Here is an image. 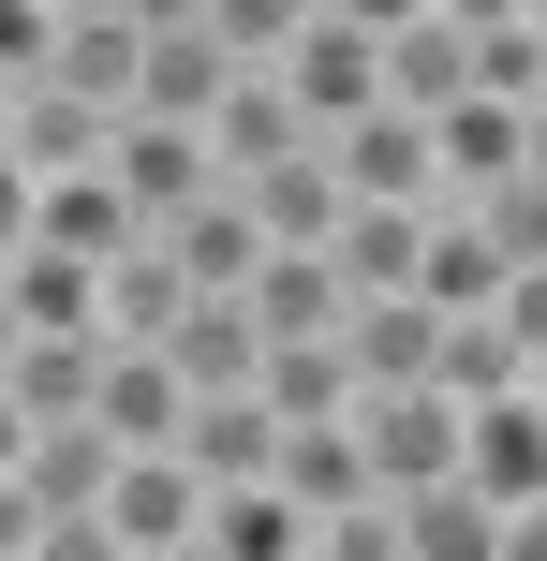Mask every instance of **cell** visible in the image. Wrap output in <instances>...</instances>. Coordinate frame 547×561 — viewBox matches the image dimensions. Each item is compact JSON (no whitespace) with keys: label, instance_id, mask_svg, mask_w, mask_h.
<instances>
[{"label":"cell","instance_id":"6da1fadb","mask_svg":"<svg viewBox=\"0 0 547 561\" xmlns=\"http://www.w3.org/2000/svg\"><path fill=\"white\" fill-rule=\"evenodd\" d=\"M30 503H45V561H104V488H118V428L104 414H59L30 428Z\"/></svg>","mask_w":547,"mask_h":561},{"label":"cell","instance_id":"7a4b0ae2","mask_svg":"<svg viewBox=\"0 0 547 561\" xmlns=\"http://www.w3.org/2000/svg\"><path fill=\"white\" fill-rule=\"evenodd\" d=\"M104 561H207V473L178 444H134L104 488Z\"/></svg>","mask_w":547,"mask_h":561},{"label":"cell","instance_id":"3957f363","mask_svg":"<svg viewBox=\"0 0 547 561\" xmlns=\"http://www.w3.org/2000/svg\"><path fill=\"white\" fill-rule=\"evenodd\" d=\"M326 163H341L355 207H444V148H430L414 104H355L341 134H326Z\"/></svg>","mask_w":547,"mask_h":561},{"label":"cell","instance_id":"277c9868","mask_svg":"<svg viewBox=\"0 0 547 561\" xmlns=\"http://www.w3.org/2000/svg\"><path fill=\"white\" fill-rule=\"evenodd\" d=\"M104 178L148 207V222H178L193 193H223V148H207V118H148V104H134V118H118V148H104Z\"/></svg>","mask_w":547,"mask_h":561},{"label":"cell","instance_id":"5b68a950","mask_svg":"<svg viewBox=\"0 0 547 561\" xmlns=\"http://www.w3.org/2000/svg\"><path fill=\"white\" fill-rule=\"evenodd\" d=\"M355 444H371L385 488H430V473H459V399L444 385H371L355 399Z\"/></svg>","mask_w":547,"mask_h":561},{"label":"cell","instance_id":"8992f818","mask_svg":"<svg viewBox=\"0 0 547 561\" xmlns=\"http://www.w3.org/2000/svg\"><path fill=\"white\" fill-rule=\"evenodd\" d=\"M0 148H15L30 178H75V163H104V148H118V104H89L75 75H30L15 118H0Z\"/></svg>","mask_w":547,"mask_h":561},{"label":"cell","instance_id":"52a82bcc","mask_svg":"<svg viewBox=\"0 0 547 561\" xmlns=\"http://www.w3.org/2000/svg\"><path fill=\"white\" fill-rule=\"evenodd\" d=\"M282 89L326 118V134H341L355 104H385V30H355V15H311V30L282 45Z\"/></svg>","mask_w":547,"mask_h":561},{"label":"cell","instance_id":"ba28073f","mask_svg":"<svg viewBox=\"0 0 547 561\" xmlns=\"http://www.w3.org/2000/svg\"><path fill=\"white\" fill-rule=\"evenodd\" d=\"M237 296H252L266 340H326V325L355 310V280H341V252H326V237H266V266L237 280Z\"/></svg>","mask_w":547,"mask_h":561},{"label":"cell","instance_id":"9c48e42d","mask_svg":"<svg viewBox=\"0 0 547 561\" xmlns=\"http://www.w3.org/2000/svg\"><path fill=\"white\" fill-rule=\"evenodd\" d=\"M326 118L282 89V59H237V89L207 104V148H223V178H252V163H282V148H311Z\"/></svg>","mask_w":547,"mask_h":561},{"label":"cell","instance_id":"30bf717a","mask_svg":"<svg viewBox=\"0 0 547 561\" xmlns=\"http://www.w3.org/2000/svg\"><path fill=\"white\" fill-rule=\"evenodd\" d=\"M459 473L489 488V503H533V488H547V399L533 385H503V399L459 414Z\"/></svg>","mask_w":547,"mask_h":561},{"label":"cell","instance_id":"8fae6325","mask_svg":"<svg viewBox=\"0 0 547 561\" xmlns=\"http://www.w3.org/2000/svg\"><path fill=\"white\" fill-rule=\"evenodd\" d=\"M104 355H118L104 325H30V340H15V369H0V385L30 399V428H59V414H89V399H104Z\"/></svg>","mask_w":547,"mask_h":561},{"label":"cell","instance_id":"7c38bea8","mask_svg":"<svg viewBox=\"0 0 547 561\" xmlns=\"http://www.w3.org/2000/svg\"><path fill=\"white\" fill-rule=\"evenodd\" d=\"M178 458H193L207 488H252L266 458H282V414H266V385H207L193 428H178Z\"/></svg>","mask_w":547,"mask_h":561},{"label":"cell","instance_id":"4fadbf2b","mask_svg":"<svg viewBox=\"0 0 547 561\" xmlns=\"http://www.w3.org/2000/svg\"><path fill=\"white\" fill-rule=\"evenodd\" d=\"M400 561H503V503H489L474 473L400 488Z\"/></svg>","mask_w":547,"mask_h":561},{"label":"cell","instance_id":"5bb4252c","mask_svg":"<svg viewBox=\"0 0 547 561\" xmlns=\"http://www.w3.org/2000/svg\"><path fill=\"white\" fill-rule=\"evenodd\" d=\"M163 237H178V266H193V296H237V280L266 266V222H252V193H237V178H223V193H193Z\"/></svg>","mask_w":547,"mask_h":561},{"label":"cell","instance_id":"9a60e30c","mask_svg":"<svg viewBox=\"0 0 547 561\" xmlns=\"http://www.w3.org/2000/svg\"><path fill=\"white\" fill-rule=\"evenodd\" d=\"M503 280H518V252H503V237L444 193V207H430V266H414V296H430V310H489Z\"/></svg>","mask_w":547,"mask_h":561},{"label":"cell","instance_id":"2e32d148","mask_svg":"<svg viewBox=\"0 0 547 561\" xmlns=\"http://www.w3.org/2000/svg\"><path fill=\"white\" fill-rule=\"evenodd\" d=\"M178 310H193V266H178L163 222H148L134 252H104V340H163Z\"/></svg>","mask_w":547,"mask_h":561},{"label":"cell","instance_id":"e0dca14e","mask_svg":"<svg viewBox=\"0 0 547 561\" xmlns=\"http://www.w3.org/2000/svg\"><path fill=\"white\" fill-rule=\"evenodd\" d=\"M459 89H474V30L444 15V0H430V15H414V30H385V104L444 118V104H459Z\"/></svg>","mask_w":547,"mask_h":561},{"label":"cell","instance_id":"ac0fdd59","mask_svg":"<svg viewBox=\"0 0 547 561\" xmlns=\"http://www.w3.org/2000/svg\"><path fill=\"white\" fill-rule=\"evenodd\" d=\"M341 340H355V385H430V340H444V310L400 280V296H355V310H341Z\"/></svg>","mask_w":547,"mask_h":561},{"label":"cell","instance_id":"d6986e66","mask_svg":"<svg viewBox=\"0 0 547 561\" xmlns=\"http://www.w3.org/2000/svg\"><path fill=\"white\" fill-rule=\"evenodd\" d=\"M355 399H371V385H355V340L341 325H326V340H266V414H282V428H326V414H355Z\"/></svg>","mask_w":547,"mask_h":561},{"label":"cell","instance_id":"ffe728a7","mask_svg":"<svg viewBox=\"0 0 547 561\" xmlns=\"http://www.w3.org/2000/svg\"><path fill=\"white\" fill-rule=\"evenodd\" d=\"M223 89H237V45H223V30H148V75H134L148 118H207ZM134 104H118V118H134Z\"/></svg>","mask_w":547,"mask_h":561},{"label":"cell","instance_id":"44dd1931","mask_svg":"<svg viewBox=\"0 0 547 561\" xmlns=\"http://www.w3.org/2000/svg\"><path fill=\"white\" fill-rule=\"evenodd\" d=\"M237 193H252V222H266V237H341V207H355V193H341V163H326V134H311V148H282V163H252Z\"/></svg>","mask_w":547,"mask_h":561},{"label":"cell","instance_id":"7402d4cb","mask_svg":"<svg viewBox=\"0 0 547 561\" xmlns=\"http://www.w3.org/2000/svg\"><path fill=\"white\" fill-rule=\"evenodd\" d=\"M163 355L193 369V399H207V385H266V325H252V296H193V310L163 325Z\"/></svg>","mask_w":547,"mask_h":561},{"label":"cell","instance_id":"603a6c76","mask_svg":"<svg viewBox=\"0 0 547 561\" xmlns=\"http://www.w3.org/2000/svg\"><path fill=\"white\" fill-rule=\"evenodd\" d=\"M430 148H444V193H489V178H518V104L503 89H459L430 118Z\"/></svg>","mask_w":547,"mask_h":561},{"label":"cell","instance_id":"cb8c5ba5","mask_svg":"<svg viewBox=\"0 0 547 561\" xmlns=\"http://www.w3.org/2000/svg\"><path fill=\"white\" fill-rule=\"evenodd\" d=\"M326 252H341L355 296H400V280L430 266V207H341V237H326Z\"/></svg>","mask_w":547,"mask_h":561},{"label":"cell","instance_id":"d4e9b609","mask_svg":"<svg viewBox=\"0 0 547 561\" xmlns=\"http://www.w3.org/2000/svg\"><path fill=\"white\" fill-rule=\"evenodd\" d=\"M430 385H444V399H459V414H474V399L533 385V355H518V340H503V310H444V340H430Z\"/></svg>","mask_w":547,"mask_h":561},{"label":"cell","instance_id":"484cf974","mask_svg":"<svg viewBox=\"0 0 547 561\" xmlns=\"http://www.w3.org/2000/svg\"><path fill=\"white\" fill-rule=\"evenodd\" d=\"M311 15H326V0H207V30H223L237 59H282V45H296Z\"/></svg>","mask_w":547,"mask_h":561},{"label":"cell","instance_id":"4316f807","mask_svg":"<svg viewBox=\"0 0 547 561\" xmlns=\"http://www.w3.org/2000/svg\"><path fill=\"white\" fill-rule=\"evenodd\" d=\"M30 237H45V178H30V163H15V148H0V266H15V252H30Z\"/></svg>","mask_w":547,"mask_h":561},{"label":"cell","instance_id":"83f0119b","mask_svg":"<svg viewBox=\"0 0 547 561\" xmlns=\"http://www.w3.org/2000/svg\"><path fill=\"white\" fill-rule=\"evenodd\" d=\"M0 561H45V503H30V473H0Z\"/></svg>","mask_w":547,"mask_h":561},{"label":"cell","instance_id":"f1b7e54d","mask_svg":"<svg viewBox=\"0 0 547 561\" xmlns=\"http://www.w3.org/2000/svg\"><path fill=\"white\" fill-rule=\"evenodd\" d=\"M326 15H355V30H414L430 0H326Z\"/></svg>","mask_w":547,"mask_h":561},{"label":"cell","instance_id":"f546056e","mask_svg":"<svg viewBox=\"0 0 547 561\" xmlns=\"http://www.w3.org/2000/svg\"><path fill=\"white\" fill-rule=\"evenodd\" d=\"M15 458H30V399L0 385V473H15Z\"/></svg>","mask_w":547,"mask_h":561},{"label":"cell","instance_id":"4dcf8cb0","mask_svg":"<svg viewBox=\"0 0 547 561\" xmlns=\"http://www.w3.org/2000/svg\"><path fill=\"white\" fill-rule=\"evenodd\" d=\"M518 163L547 178V89H533V104H518Z\"/></svg>","mask_w":547,"mask_h":561},{"label":"cell","instance_id":"1f68e13d","mask_svg":"<svg viewBox=\"0 0 547 561\" xmlns=\"http://www.w3.org/2000/svg\"><path fill=\"white\" fill-rule=\"evenodd\" d=\"M15 340H30V310H15V266H0V369H15Z\"/></svg>","mask_w":547,"mask_h":561},{"label":"cell","instance_id":"d6a6232c","mask_svg":"<svg viewBox=\"0 0 547 561\" xmlns=\"http://www.w3.org/2000/svg\"><path fill=\"white\" fill-rule=\"evenodd\" d=\"M0 118H15V89H0Z\"/></svg>","mask_w":547,"mask_h":561},{"label":"cell","instance_id":"836d02e7","mask_svg":"<svg viewBox=\"0 0 547 561\" xmlns=\"http://www.w3.org/2000/svg\"><path fill=\"white\" fill-rule=\"evenodd\" d=\"M533 399H547V369H533Z\"/></svg>","mask_w":547,"mask_h":561}]
</instances>
